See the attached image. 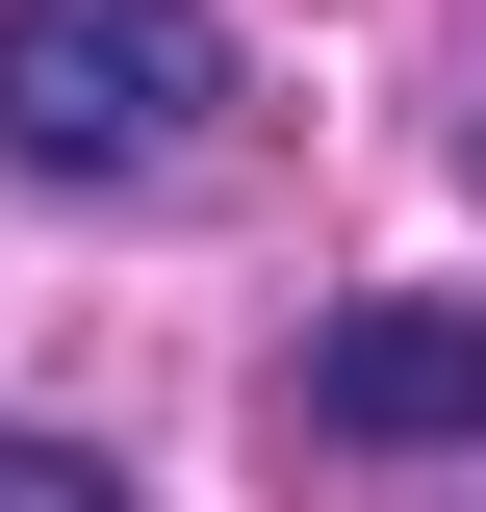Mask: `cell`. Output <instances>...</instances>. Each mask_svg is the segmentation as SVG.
I'll use <instances>...</instances> for the list:
<instances>
[{
  "label": "cell",
  "instance_id": "obj_1",
  "mask_svg": "<svg viewBox=\"0 0 486 512\" xmlns=\"http://www.w3.org/2000/svg\"><path fill=\"white\" fill-rule=\"evenodd\" d=\"M205 128H231V26L205 0H0V180L154 205V180H205Z\"/></svg>",
  "mask_w": 486,
  "mask_h": 512
},
{
  "label": "cell",
  "instance_id": "obj_2",
  "mask_svg": "<svg viewBox=\"0 0 486 512\" xmlns=\"http://www.w3.org/2000/svg\"><path fill=\"white\" fill-rule=\"evenodd\" d=\"M307 436L333 461H486V308H435V282L333 308L307 333Z\"/></svg>",
  "mask_w": 486,
  "mask_h": 512
},
{
  "label": "cell",
  "instance_id": "obj_3",
  "mask_svg": "<svg viewBox=\"0 0 486 512\" xmlns=\"http://www.w3.org/2000/svg\"><path fill=\"white\" fill-rule=\"evenodd\" d=\"M0 512H103V461L77 436H0Z\"/></svg>",
  "mask_w": 486,
  "mask_h": 512
}]
</instances>
